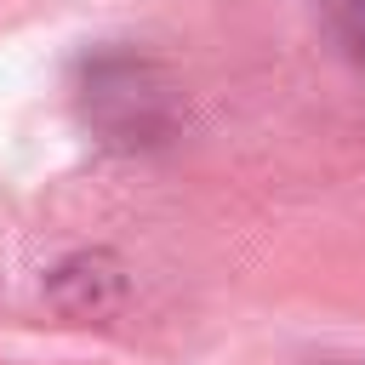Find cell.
Instances as JSON below:
<instances>
[{
    "label": "cell",
    "mask_w": 365,
    "mask_h": 365,
    "mask_svg": "<svg viewBox=\"0 0 365 365\" xmlns=\"http://www.w3.org/2000/svg\"><path fill=\"white\" fill-rule=\"evenodd\" d=\"M319 23L336 40V51L365 74V0H319Z\"/></svg>",
    "instance_id": "6da1fadb"
}]
</instances>
